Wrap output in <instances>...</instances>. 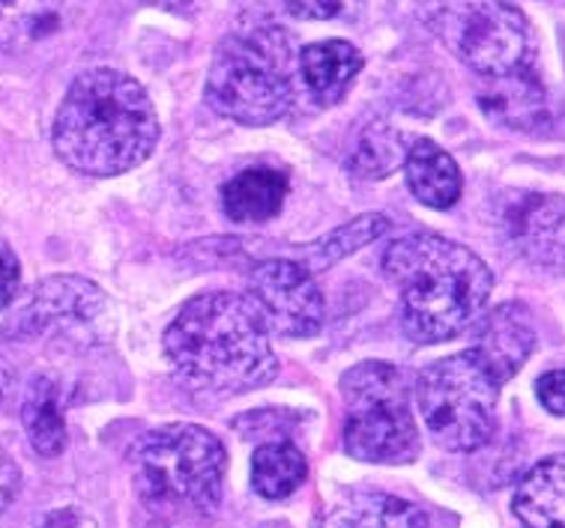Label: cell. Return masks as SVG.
Here are the masks:
<instances>
[{
    "mask_svg": "<svg viewBox=\"0 0 565 528\" xmlns=\"http://www.w3.org/2000/svg\"><path fill=\"white\" fill-rule=\"evenodd\" d=\"M162 349L189 391L231 397L269 386L278 358L269 328L246 293H201L164 328Z\"/></svg>",
    "mask_w": 565,
    "mask_h": 528,
    "instance_id": "6da1fadb",
    "label": "cell"
},
{
    "mask_svg": "<svg viewBox=\"0 0 565 528\" xmlns=\"http://www.w3.org/2000/svg\"><path fill=\"white\" fill-rule=\"evenodd\" d=\"M159 141V117L141 84L126 72H82L54 117V153L84 176H120L145 164Z\"/></svg>",
    "mask_w": 565,
    "mask_h": 528,
    "instance_id": "7a4b0ae2",
    "label": "cell"
},
{
    "mask_svg": "<svg viewBox=\"0 0 565 528\" xmlns=\"http://www.w3.org/2000/svg\"><path fill=\"white\" fill-rule=\"evenodd\" d=\"M383 274L398 290V323L413 344H443L473 328L493 290L482 257L437 234L386 245Z\"/></svg>",
    "mask_w": 565,
    "mask_h": 528,
    "instance_id": "3957f363",
    "label": "cell"
},
{
    "mask_svg": "<svg viewBox=\"0 0 565 528\" xmlns=\"http://www.w3.org/2000/svg\"><path fill=\"white\" fill-rule=\"evenodd\" d=\"M297 45L281 24L243 21L216 49L206 75V105L239 126H269L297 103Z\"/></svg>",
    "mask_w": 565,
    "mask_h": 528,
    "instance_id": "277c9868",
    "label": "cell"
},
{
    "mask_svg": "<svg viewBox=\"0 0 565 528\" xmlns=\"http://www.w3.org/2000/svg\"><path fill=\"white\" fill-rule=\"evenodd\" d=\"M135 489L150 508L210 517L222 505L227 451L198 424H164L132 448Z\"/></svg>",
    "mask_w": 565,
    "mask_h": 528,
    "instance_id": "5b68a950",
    "label": "cell"
},
{
    "mask_svg": "<svg viewBox=\"0 0 565 528\" xmlns=\"http://www.w3.org/2000/svg\"><path fill=\"white\" fill-rule=\"evenodd\" d=\"M416 15L482 82L535 72L533 24L512 0H416Z\"/></svg>",
    "mask_w": 565,
    "mask_h": 528,
    "instance_id": "8992f818",
    "label": "cell"
},
{
    "mask_svg": "<svg viewBox=\"0 0 565 528\" xmlns=\"http://www.w3.org/2000/svg\"><path fill=\"white\" fill-rule=\"evenodd\" d=\"M344 451L362 463H413L419 430L411 412L407 376L390 362H362L341 376Z\"/></svg>",
    "mask_w": 565,
    "mask_h": 528,
    "instance_id": "52a82bcc",
    "label": "cell"
},
{
    "mask_svg": "<svg viewBox=\"0 0 565 528\" xmlns=\"http://www.w3.org/2000/svg\"><path fill=\"white\" fill-rule=\"evenodd\" d=\"M413 391L425 430L440 448L470 454L491 442L497 430L500 382L473 356V349L425 367L416 376Z\"/></svg>",
    "mask_w": 565,
    "mask_h": 528,
    "instance_id": "ba28073f",
    "label": "cell"
},
{
    "mask_svg": "<svg viewBox=\"0 0 565 528\" xmlns=\"http://www.w3.org/2000/svg\"><path fill=\"white\" fill-rule=\"evenodd\" d=\"M248 299L255 302L269 335L302 341L323 328L327 305L315 274L288 257H269L248 272Z\"/></svg>",
    "mask_w": 565,
    "mask_h": 528,
    "instance_id": "9c48e42d",
    "label": "cell"
},
{
    "mask_svg": "<svg viewBox=\"0 0 565 528\" xmlns=\"http://www.w3.org/2000/svg\"><path fill=\"white\" fill-rule=\"evenodd\" d=\"M105 314L108 299L93 281L75 274H54L28 293L12 314L7 332L15 337L75 335L84 328H96Z\"/></svg>",
    "mask_w": 565,
    "mask_h": 528,
    "instance_id": "30bf717a",
    "label": "cell"
},
{
    "mask_svg": "<svg viewBox=\"0 0 565 528\" xmlns=\"http://www.w3.org/2000/svg\"><path fill=\"white\" fill-rule=\"evenodd\" d=\"M505 248L539 272L565 274V197L514 194L500 215Z\"/></svg>",
    "mask_w": 565,
    "mask_h": 528,
    "instance_id": "8fae6325",
    "label": "cell"
},
{
    "mask_svg": "<svg viewBox=\"0 0 565 528\" xmlns=\"http://www.w3.org/2000/svg\"><path fill=\"white\" fill-rule=\"evenodd\" d=\"M473 356L488 367V374L503 386L509 382L535 349L533 316L524 305L505 302L482 314L473 325Z\"/></svg>",
    "mask_w": 565,
    "mask_h": 528,
    "instance_id": "7c38bea8",
    "label": "cell"
},
{
    "mask_svg": "<svg viewBox=\"0 0 565 528\" xmlns=\"http://www.w3.org/2000/svg\"><path fill=\"white\" fill-rule=\"evenodd\" d=\"M360 49L348 40H323L306 45L297 57L299 84L318 108H332L350 93L362 72Z\"/></svg>",
    "mask_w": 565,
    "mask_h": 528,
    "instance_id": "4fadbf2b",
    "label": "cell"
},
{
    "mask_svg": "<svg viewBox=\"0 0 565 528\" xmlns=\"http://www.w3.org/2000/svg\"><path fill=\"white\" fill-rule=\"evenodd\" d=\"M479 108L488 114V120L512 132H539L551 122V99L539 72L484 82L479 90Z\"/></svg>",
    "mask_w": 565,
    "mask_h": 528,
    "instance_id": "5bb4252c",
    "label": "cell"
},
{
    "mask_svg": "<svg viewBox=\"0 0 565 528\" xmlns=\"http://www.w3.org/2000/svg\"><path fill=\"white\" fill-rule=\"evenodd\" d=\"M318 528H428L425 510L390 493L353 489L320 514Z\"/></svg>",
    "mask_w": 565,
    "mask_h": 528,
    "instance_id": "9a60e30c",
    "label": "cell"
},
{
    "mask_svg": "<svg viewBox=\"0 0 565 528\" xmlns=\"http://www.w3.org/2000/svg\"><path fill=\"white\" fill-rule=\"evenodd\" d=\"M404 180L413 197L431 209H449L463 192V176L458 164L440 143L428 138H413L404 155Z\"/></svg>",
    "mask_w": 565,
    "mask_h": 528,
    "instance_id": "2e32d148",
    "label": "cell"
},
{
    "mask_svg": "<svg viewBox=\"0 0 565 528\" xmlns=\"http://www.w3.org/2000/svg\"><path fill=\"white\" fill-rule=\"evenodd\" d=\"M288 173L276 168H246L222 185V209L231 222H273L288 197Z\"/></svg>",
    "mask_w": 565,
    "mask_h": 528,
    "instance_id": "e0dca14e",
    "label": "cell"
},
{
    "mask_svg": "<svg viewBox=\"0 0 565 528\" xmlns=\"http://www.w3.org/2000/svg\"><path fill=\"white\" fill-rule=\"evenodd\" d=\"M512 508L526 528H565V454L545 457L526 472Z\"/></svg>",
    "mask_w": 565,
    "mask_h": 528,
    "instance_id": "ac0fdd59",
    "label": "cell"
},
{
    "mask_svg": "<svg viewBox=\"0 0 565 528\" xmlns=\"http://www.w3.org/2000/svg\"><path fill=\"white\" fill-rule=\"evenodd\" d=\"M21 424L40 457H61L66 448V416L63 386L54 376L42 374L28 386L21 403Z\"/></svg>",
    "mask_w": 565,
    "mask_h": 528,
    "instance_id": "d6986e66",
    "label": "cell"
},
{
    "mask_svg": "<svg viewBox=\"0 0 565 528\" xmlns=\"http://www.w3.org/2000/svg\"><path fill=\"white\" fill-rule=\"evenodd\" d=\"M63 10L66 0H0V49L15 54L52 36Z\"/></svg>",
    "mask_w": 565,
    "mask_h": 528,
    "instance_id": "ffe728a7",
    "label": "cell"
},
{
    "mask_svg": "<svg viewBox=\"0 0 565 528\" xmlns=\"http://www.w3.org/2000/svg\"><path fill=\"white\" fill-rule=\"evenodd\" d=\"M309 475L306 454L290 442H267L252 457V487L264 498H288Z\"/></svg>",
    "mask_w": 565,
    "mask_h": 528,
    "instance_id": "44dd1931",
    "label": "cell"
},
{
    "mask_svg": "<svg viewBox=\"0 0 565 528\" xmlns=\"http://www.w3.org/2000/svg\"><path fill=\"white\" fill-rule=\"evenodd\" d=\"M386 230H390V218H386V215H360V218H353V222L335 227L332 234H327L323 239H318V243L306 245L299 263L306 266L311 274L323 272V269L335 266L339 260L353 255V251H360V248L371 245L374 239H381Z\"/></svg>",
    "mask_w": 565,
    "mask_h": 528,
    "instance_id": "7402d4cb",
    "label": "cell"
},
{
    "mask_svg": "<svg viewBox=\"0 0 565 528\" xmlns=\"http://www.w3.org/2000/svg\"><path fill=\"white\" fill-rule=\"evenodd\" d=\"M411 143L413 138H407L398 129H392L386 122H374L362 132L360 143L353 150V159H350V168L356 171V176H365V180H383L395 168H402Z\"/></svg>",
    "mask_w": 565,
    "mask_h": 528,
    "instance_id": "603a6c76",
    "label": "cell"
},
{
    "mask_svg": "<svg viewBox=\"0 0 565 528\" xmlns=\"http://www.w3.org/2000/svg\"><path fill=\"white\" fill-rule=\"evenodd\" d=\"M362 0H285V10L297 21H332L360 10Z\"/></svg>",
    "mask_w": 565,
    "mask_h": 528,
    "instance_id": "cb8c5ba5",
    "label": "cell"
},
{
    "mask_svg": "<svg viewBox=\"0 0 565 528\" xmlns=\"http://www.w3.org/2000/svg\"><path fill=\"white\" fill-rule=\"evenodd\" d=\"M535 395L551 416L565 418V370H547L545 376H539Z\"/></svg>",
    "mask_w": 565,
    "mask_h": 528,
    "instance_id": "d4e9b609",
    "label": "cell"
},
{
    "mask_svg": "<svg viewBox=\"0 0 565 528\" xmlns=\"http://www.w3.org/2000/svg\"><path fill=\"white\" fill-rule=\"evenodd\" d=\"M19 284H21L19 257L12 255L10 245H0V311L15 302Z\"/></svg>",
    "mask_w": 565,
    "mask_h": 528,
    "instance_id": "484cf974",
    "label": "cell"
},
{
    "mask_svg": "<svg viewBox=\"0 0 565 528\" xmlns=\"http://www.w3.org/2000/svg\"><path fill=\"white\" fill-rule=\"evenodd\" d=\"M21 489V468L15 466V460L0 448V510H7L12 505V498L19 496Z\"/></svg>",
    "mask_w": 565,
    "mask_h": 528,
    "instance_id": "4316f807",
    "label": "cell"
},
{
    "mask_svg": "<svg viewBox=\"0 0 565 528\" xmlns=\"http://www.w3.org/2000/svg\"><path fill=\"white\" fill-rule=\"evenodd\" d=\"M150 3H156V7H162V10L168 12H174V15H198L210 0H150Z\"/></svg>",
    "mask_w": 565,
    "mask_h": 528,
    "instance_id": "83f0119b",
    "label": "cell"
},
{
    "mask_svg": "<svg viewBox=\"0 0 565 528\" xmlns=\"http://www.w3.org/2000/svg\"><path fill=\"white\" fill-rule=\"evenodd\" d=\"M10 388H12V374H10V367H7V362L0 358V403L7 400Z\"/></svg>",
    "mask_w": 565,
    "mask_h": 528,
    "instance_id": "f1b7e54d",
    "label": "cell"
}]
</instances>
